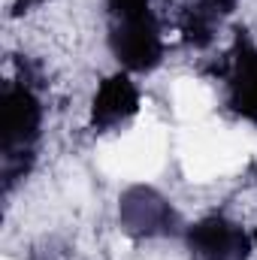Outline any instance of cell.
Returning a JSON list of instances; mask_svg holds the SVG:
<instances>
[{
    "label": "cell",
    "instance_id": "6da1fadb",
    "mask_svg": "<svg viewBox=\"0 0 257 260\" xmlns=\"http://www.w3.org/2000/svg\"><path fill=\"white\" fill-rule=\"evenodd\" d=\"M251 154L257 157V136H248L242 130L200 127V124L185 133L179 148L182 173L191 182H215L233 176Z\"/></svg>",
    "mask_w": 257,
    "mask_h": 260
},
{
    "label": "cell",
    "instance_id": "7a4b0ae2",
    "mask_svg": "<svg viewBox=\"0 0 257 260\" xmlns=\"http://www.w3.org/2000/svg\"><path fill=\"white\" fill-rule=\"evenodd\" d=\"M164 160H167V130L148 118L130 127L124 136L112 139L100 151V167L109 176L130 179V182L157 176Z\"/></svg>",
    "mask_w": 257,
    "mask_h": 260
},
{
    "label": "cell",
    "instance_id": "3957f363",
    "mask_svg": "<svg viewBox=\"0 0 257 260\" xmlns=\"http://www.w3.org/2000/svg\"><path fill=\"white\" fill-rule=\"evenodd\" d=\"M212 88L200 79H176L170 85V109L179 121L197 124L212 112Z\"/></svg>",
    "mask_w": 257,
    "mask_h": 260
},
{
    "label": "cell",
    "instance_id": "277c9868",
    "mask_svg": "<svg viewBox=\"0 0 257 260\" xmlns=\"http://www.w3.org/2000/svg\"><path fill=\"white\" fill-rule=\"evenodd\" d=\"M3 260H12V257H3Z\"/></svg>",
    "mask_w": 257,
    "mask_h": 260
}]
</instances>
